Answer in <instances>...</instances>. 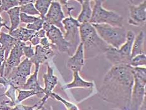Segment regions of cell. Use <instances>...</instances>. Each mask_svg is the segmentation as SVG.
<instances>
[{"label": "cell", "instance_id": "41", "mask_svg": "<svg viewBox=\"0 0 146 110\" xmlns=\"http://www.w3.org/2000/svg\"><path fill=\"white\" fill-rule=\"evenodd\" d=\"M39 102V105L37 107H36V108H35L33 109L32 110H47L45 107H44V105L45 104L44 103H41L40 101H38Z\"/></svg>", "mask_w": 146, "mask_h": 110}, {"label": "cell", "instance_id": "2", "mask_svg": "<svg viewBox=\"0 0 146 110\" xmlns=\"http://www.w3.org/2000/svg\"><path fill=\"white\" fill-rule=\"evenodd\" d=\"M79 34L80 42L84 46L85 59L105 54L109 49L110 46L98 36L96 29L90 23L80 24Z\"/></svg>", "mask_w": 146, "mask_h": 110}, {"label": "cell", "instance_id": "11", "mask_svg": "<svg viewBox=\"0 0 146 110\" xmlns=\"http://www.w3.org/2000/svg\"><path fill=\"white\" fill-rule=\"evenodd\" d=\"M26 43L21 41H18L17 44L11 50L10 53L6 59V65L4 72V77L6 78L13 69L18 67L21 63V57L24 55L23 48Z\"/></svg>", "mask_w": 146, "mask_h": 110}, {"label": "cell", "instance_id": "43", "mask_svg": "<svg viewBox=\"0 0 146 110\" xmlns=\"http://www.w3.org/2000/svg\"><path fill=\"white\" fill-rule=\"evenodd\" d=\"M1 5V0H0V6Z\"/></svg>", "mask_w": 146, "mask_h": 110}, {"label": "cell", "instance_id": "29", "mask_svg": "<svg viewBox=\"0 0 146 110\" xmlns=\"http://www.w3.org/2000/svg\"><path fill=\"white\" fill-rule=\"evenodd\" d=\"M34 3H30L27 5L20 6V12L23 13H25L28 15L35 16V15L40 16L39 13L38 12L36 9L35 7Z\"/></svg>", "mask_w": 146, "mask_h": 110}, {"label": "cell", "instance_id": "13", "mask_svg": "<svg viewBox=\"0 0 146 110\" xmlns=\"http://www.w3.org/2000/svg\"><path fill=\"white\" fill-rule=\"evenodd\" d=\"M84 46L83 44L80 42L76 49L74 54L68 59L66 66L73 72H80L84 67Z\"/></svg>", "mask_w": 146, "mask_h": 110}, {"label": "cell", "instance_id": "31", "mask_svg": "<svg viewBox=\"0 0 146 110\" xmlns=\"http://www.w3.org/2000/svg\"><path fill=\"white\" fill-rule=\"evenodd\" d=\"M17 89L14 86L9 85L8 87L6 88V91L5 93L6 96L16 106L17 105V96H16V92L17 91Z\"/></svg>", "mask_w": 146, "mask_h": 110}, {"label": "cell", "instance_id": "1", "mask_svg": "<svg viewBox=\"0 0 146 110\" xmlns=\"http://www.w3.org/2000/svg\"><path fill=\"white\" fill-rule=\"evenodd\" d=\"M134 82L131 66L113 65L105 75L98 94L106 101L117 105L118 109L130 110Z\"/></svg>", "mask_w": 146, "mask_h": 110}, {"label": "cell", "instance_id": "20", "mask_svg": "<svg viewBox=\"0 0 146 110\" xmlns=\"http://www.w3.org/2000/svg\"><path fill=\"white\" fill-rule=\"evenodd\" d=\"M140 54H145V34L143 31H141L137 37H135L132 45L131 57L133 58Z\"/></svg>", "mask_w": 146, "mask_h": 110}, {"label": "cell", "instance_id": "22", "mask_svg": "<svg viewBox=\"0 0 146 110\" xmlns=\"http://www.w3.org/2000/svg\"><path fill=\"white\" fill-rule=\"evenodd\" d=\"M35 32L36 31L28 30L26 28L19 27L11 32H9V34L17 40L25 43L28 41H30L31 37Z\"/></svg>", "mask_w": 146, "mask_h": 110}, {"label": "cell", "instance_id": "7", "mask_svg": "<svg viewBox=\"0 0 146 110\" xmlns=\"http://www.w3.org/2000/svg\"><path fill=\"white\" fill-rule=\"evenodd\" d=\"M46 37L56 50H58V51L61 53H66L71 55L70 44L65 39L63 33L58 28L52 25L46 32Z\"/></svg>", "mask_w": 146, "mask_h": 110}, {"label": "cell", "instance_id": "35", "mask_svg": "<svg viewBox=\"0 0 146 110\" xmlns=\"http://www.w3.org/2000/svg\"><path fill=\"white\" fill-rule=\"evenodd\" d=\"M39 17H35V16L28 15L23 13H20V22L26 24H31L36 21Z\"/></svg>", "mask_w": 146, "mask_h": 110}, {"label": "cell", "instance_id": "3", "mask_svg": "<svg viewBox=\"0 0 146 110\" xmlns=\"http://www.w3.org/2000/svg\"><path fill=\"white\" fill-rule=\"evenodd\" d=\"M97 34L108 45L119 49L126 41L127 31L123 27L107 24H92Z\"/></svg>", "mask_w": 146, "mask_h": 110}, {"label": "cell", "instance_id": "23", "mask_svg": "<svg viewBox=\"0 0 146 110\" xmlns=\"http://www.w3.org/2000/svg\"><path fill=\"white\" fill-rule=\"evenodd\" d=\"M20 7L17 6L11 8L7 11L9 20L11 22V26L9 27V32L13 31L18 28L20 24Z\"/></svg>", "mask_w": 146, "mask_h": 110}, {"label": "cell", "instance_id": "33", "mask_svg": "<svg viewBox=\"0 0 146 110\" xmlns=\"http://www.w3.org/2000/svg\"><path fill=\"white\" fill-rule=\"evenodd\" d=\"M44 21L45 20H43V19H42L39 17L38 19L36 21H35L34 23L27 25L26 28H27L28 30H31L35 31H39L41 29H42Z\"/></svg>", "mask_w": 146, "mask_h": 110}, {"label": "cell", "instance_id": "18", "mask_svg": "<svg viewBox=\"0 0 146 110\" xmlns=\"http://www.w3.org/2000/svg\"><path fill=\"white\" fill-rule=\"evenodd\" d=\"M18 41V40L11 36L9 33H6L3 31L0 32V44H1V47L5 50L6 61L11 50L17 44Z\"/></svg>", "mask_w": 146, "mask_h": 110}, {"label": "cell", "instance_id": "26", "mask_svg": "<svg viewBox=\"0 0 146 110\" xmlns=\"http://www.w3.org/2000/svg\"><path fill=\"white\" fill-rule=\"evenodd\" d=\"M50 97H52V98L58 101H60V102H61L63 105L65 106L66 110H80L78 109L77 106H76L75 104L65 99L64 98H63V97H62L60 95H58V94H57L55 93H53V92L52 93Z\"/></svg>", "mask_w": 146, "mask_h": 110}, {"label": "cell", "instance_id": "40", "mask_svg": "<svg viewBox=\"0 0 146 110\" xmlns=\"http://www.w3.org/2000/svg\"><path fill=\"white\" fill-rule=\"evenodd\" d=\"M0 84L3 85V86H4L6 88V89L8 87V81L6 80L5 77H0Z\"/></svg>", "mask_w": 146, "mask_h": 110}, {"label": "cell", "instance_id": "5", "mask_svg": "<svg viewBox=\"0 0 146 110\" xmlns=\"http://www.w3.org/2000/svg\"><path fill=\"white\" fill-rule=\"evenodd\" d=\"M66 3L64 5L67 9L68 17L65 18L62 21V24L64 28V37L65 39L70 44L72 47V52H75L77 48V44L80 40V34H79V27L80 24L75 19L72 17V11L74 10V8L68 7ZM79 44V43H78Z\"/></svg>", "mask_w": 146, "mask_h": 110}, {"label": "cell", "instance_id": "21", "mask_svg": "<svg viewBox=\"0 0 146 110\" xmlns=\"http://www.w3.org/2000/svg\"><path fill=\"white\" fill-rule=\"evenodd\" d=\"M135 37V34L132 31L129 30L128 31H127L125 42L123 43L119 49V52L121 53L123 56L125 57L132 59V49Z\"/></svg>", "mask_w": 146, "mask_h": 110}, {"label": "cell", "instance_id": "38", "mask_svg": "<svg viewBox=\"0 0 146 110\" xmlns=\"http://www.w3.org/2000/svg\"><path fill=\"white\" fill-rule=\"evenodd\" d=\"M14 106L15 105L9 99L0 103V110H9Z\"/></svg>", "mask_w": 146, "mask_h": 110}, {"label": "cell", "instance_id": "34", "mask_svg": "<svg viewBox=\"0 0 146 110\" xmlns=\"http://www.w3.org/2000/svg\"><path fill=\"white\" fill-rule=\"evenodd\" d=\"M5 52L3 47H0V77H4V72L6 65Z\"/></svg>", "mask_w": 146, "mask_h": 110}, {"label": "cell", "instance_id": "39", "mask_svg": "<svg viewBox=\"0 0 146 110\" xmlns=\"http://www.w3.org/2000/svg\"><path fill=\"white\" fill-rule=\"evenodd\" d=\"M2 27H5L8 30L9 29V27L7 25V22L4 21V20L1 17V14H0V31H1Z\"/></svg>", "mask_w": 146, "mask_h": 110}, {"label": "cell", "instance_id": "44", "mask_svg": "<svg viewBox=\"0 0 146 110\" xmlns=\"http://www.w3.org/2000/svg\"><path fill=\"white\" fill-rule=\"evenodd\" d=\"M0 47H1V44H0Z\"/></svg>", "mask_w": 146, "mask_h": 110}, {"label": "cell", "instance_id": "36", "mask_svg": "<svg viewBox=\"0 0 146 110\" xmlns=\"http://www.w3.org/2000/svg\"><path fill=\"white\" fill-rule=\"evenodd\" d=\"M23 52L24 55L28 59H31L35 54V50L31 45H25L23 48Z\"/></svg>", "mask_w": 146, "mask_h": 110}, {"label": "cell", "instance_id": "12", "mask_svg": "<svg viewBox=\"0 0 146 110\" xmlns=\"http://www.w3.org/2000/svg\"><path fill=\"white\" fill-rule=\"evenodd\" d=\"M43 81L45 87L44 89V96L40 101L41 103L45 104L51 96L54 88L58 84V79L56 75H54L53 69L50 67L48 64H47L46 72L43 74Z\"/></svg>", "mask_w": 146, "mask_h": 110}, {"label": "cell", "instance_id": "6", "mask_svg": "<svg viewBox=\"0 0 146 110\" xmlns=\"http://www.w3.org/2000/svg\"><path fill=\"white\" fill-rule=\"evenodd\" d=\"M33 64L30 59H24L18 67L13 69L5 79L8 81V86H14L17 89H22L28 77L30 76Z\"/></svg>", "mask_w": 146, "mask_h": 110}, {"label": "cell", "instance_id": "32", "mask_svg": "<svg viewBox=\"0 0 146 110\" xmlns=\"http://www.w3.org/2000/svg\"><path fill=\"white\" fill-rule=\"evenodd\" d=\"M131 70L134 76L140 79L141 80L146 81V69L145 67H131Z\"/></svg>", "mask_w": 146, "mask_h": 110}, {"label": "cell", "instance_id": "42", "mask_svg": "<svg viewBox=\"0 0 146 110\" xmlns=\"http://www.w3.org/2000/svg\"><path fill=\"white\" fill-rule=\"evenodd\" d=\"M111 110H121V109H120L117 108V109H111Z\"/></svg>", "mask_w": 146, "mask_h": 110}, {"label": "cell", "instance_id": "14", "mask_svg": "<svg viewBox=\"0 0 146 110\" xmlns=\"http://www.w3.org/2000/svg\"><path fill=\"white\" fill-rule=\"evenodd\" d=\"M54 55L55 53L53 49H45L38 45L35 47V54L30 60L33 64L40 66L41 64H43L47 60L52 58Z\"/></svg>", "mask_w": 146, "mask_h": 110}, {"label": "cell", "instance_id": "25", "mask_svg": "<svg viewBox=\"0 0 146 110\" xmlns=\"http://www.w3.org/2000/svg\"><path fill=\"white\" fill-rule=\"evenodd\" d=\"M18 96L17 97V105L20 104L24 100L29 98L33 96H38V97H43L40 93L33 90H23L18 89Z\"/></svg>", "mask_w": 146, "mask_h": 110}, {"label": "cell", "instance_id": "17", "mask_svg": "<svg viewBox=\"0 0 146 110\" xmlns=\"http://www.w3.org/2000/svg\"><path fill=\"white\" fill-rule=\"evenodd\" d=\"M82 5V10L79 14L77 21L80 24H84L89 23L92 15V8L91 7L90 1L89 0H82V1H77Z\"/></svg>", "mask_w": 146, "mask_h": 110}, {"label": "cell", "instance_id": "9", "mask_svg": "<svg viewBox=\"0 0 146 110\" xmlns=\"http://www.w3.org/2000/svg\"><path fill=\"white\" fill-rule=\"evenodd\" d=\"M65 18V14L62 10V5L59 1H52V3L44 20L53 25L64 33V28L62 21Z\"/></svg>", "mask_w": 146, "mask_h": 110}, {"label": "cell", "instance_id": "15", "mask_svg": "<svg viewBox=\"0 0 146 110\" xmlns=\"http://www.w3.org/2000/svg\"><path fill=\"white\" fill-rule=\"evenodd\" d=\"M105 56L113 65H129L130 62L132 59L125 57L123 56L119 51V49H117L110 47L105 53Z\"/></svg>", "mask_w": 146, "mask_h": 110}, {"label": "cell", "instance_id": "27", "mask_svg": "<svg viewBox=\"0 0 146 110\" xmlns=\"http://www.w3.org/2000/svg\"><path fill=\"white\" fill-rule=\"evenodd\" d=\"M20 0H1V5L0 6V14L3 12H7L9 9L17 6H19Z\"/></svg>", "mask_w": 146, "mask_h": 110}, {"label": "cell", "instance_id": "24", "mask_svg": "<svg viewBox=\"0 0 146 110\" xmlns=\"http://www.w3.org/2000/svg\"><path fill=\"white\" fill-rule=\"evenodd\" d=\"M52 3V1L47 0H37L34 3L35 7L36 9L40 14V17L44 20L45 16L48 12L50 6Z\"/></svg>", "mask_w": 146, "mask_h": 110}, {"label": "cell", "instance_id": "28", "mask_svg": "<svg viewBox=\"0 0 146 110\" xmlns=\"http://www.w3.org/2000/svg\"><path fill=\"white\" fill-rule=\"evenodd\" d=\"M146 64L145 54L137 55L132 58L129 65L132 67H145Z\"/></svg>", "mask_w": 146, "mask_h": 110}, {"label": "cell", "instance_id": "30", "mask_svg": "<svg viewBox=\"0 0 146 110\" xmlns=\"http://www.w3.org/2000/svg\"><path fill=\"white\" fill-rule=\"evenodd\" d=\"M46 37V31L43 29H41L40 30L36 31L33 35L31 37L30 40V42L31 43V45L36 46L40 45V40L43 38Z\"/></svg>", "mask_w": 146, "mask_h": 110}, {"label": "cell", "instance_id": "4", "mask_svg": "<svg viewBox=\"0 0 146 110\" xmlns=\"http://www.w3.org/2000/svg\"><path fill=\"white\" fill-rule=\"evenodd\" d=\"M92 15L89 23L91 24H107L113 27H123V18L117 12L106 9L103 6V1H95Z\"/></svg>", "mask_w": 146, "mask_h": 110}, {"label": "cell", "instance_id": "19", "mask_svg": "<svg viewBox=\"0 0 146 110\" xmlns=\"http://www.w3.org/2000/svg\"><path fill=\"white\" fill-rule=\"evenodd\" d=\"M94 86L92 82L86 81L83 79L79 72H74V79L68 84H66L63 87V89H70L73 88H92Z\"/></svg>", "mask_w": 146, "mask_h": 110}, {"label": "cell", "instance_id": "8", "mask_svg": "<svg viewBox=\"0 0 146 110\" xmlns=\"http://www.w3.org/2000/svg\"><path fill=\"white\" fill-rule=\"evenodd\" d=\"M133 86L130 110H140L145 103L146 81L134 76Z\"/></svg>", "mask_w": 146, "mask_h": 110}, {"label": "cell", "instance_id": "16", "mask_svg": "<svg viewBox=\"0 0 146 110\" xmlns=\"http://www.w3.org/2000/svg\"><path fill=\"white\" fill-rule=\"evenodd\" d=\"M40 67V65H35V72L32 75H30L29 78H28L27 83H25L22 89L33 90L44 96V89L42 87H41L38 83V75Z\"/></svg>", "mask_w": 146, "mask_h": 110}, {"label": "cell", "instance_id": "10", "mask_svg": "<svg viewBox=\"0 0 146 110\" xmlns=\"http://www.w3.org/2000/svg\"><path fill=\"white\" fill-rule=\"evenodd\" d=\"M129 17L128 23L135 27L142 26L146 20V1L144 0L138 5H134L130 1Z\"/></svg>", "mask_w": 146, "mask_h": 110}, {"label": "cell", "instance_id": "37", "mask_svg": "<svg viewBox=\"0 0 146 110\" xmlns=\"http://www.w3.org/2000/svg\"><path fill=\"white\" fill-rule=\"evenodd\" d=\"M39 105V102L36 103L35 105L33 106H25L22 105V104H18L15 106L13 107L9 110H32L35 108H36Z\"/></svg>", "mask_w": 146, "mask_h": 110}]
</instances>
